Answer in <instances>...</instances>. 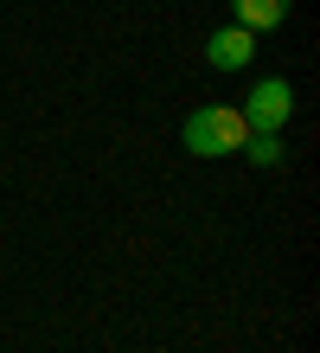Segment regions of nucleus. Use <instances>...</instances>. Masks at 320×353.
<instances>
[{"instance_id":"1","label":"nucleus","mask_w":320,"mask_h":353,"mask_svg":"<svg viewBox=\"0 0 320 353\" xmlns=\"http://www.w3.org/2000/svg\"><path fill=\"white\" fill-rule=\"evenodd\" d=\"M186 154H199V161H224V154H237L244 148V135H250V122L231 110V103H199V110L186 116Z\"/></svg>"},{"instance_id":"2","label":"nucleus","mask_w":320,"mask_h":353,"mask_svg":"<svg viewBox=\"0 0 320 353\" xmlns=\"http://www.w3.org/2000/svg\"><path fill=\"white\" fill-rule=\"evenodd\" d=\"M237 116L250 122L256 135H282V122L295 116V90L282 84V77H263V84L244 97V110H237Z\"/></svg>"},{"instance_id":"3","label":"nucleus","mask_w":320,"mask_h":353,"mask_svg":"<svg viewBox=\"0 0 320 353\" xmlns=\"http://www.w3.org/2000/svg\"><path fill=\"white\" fill-rule=\"evenodd\" d=\"M205 58H211L218 71H244L250 58H256V32H250V26H218V32L205 39Z\"/></svg>"},{"instance_id":"4","label":"nucleus","mask_w":320,"mask_h":353,"mask_svg":"<svg viewBox=\"0 0 320 353\" xmlns=\"http://www.w3.org/2000/svg\"><path fill=\"white\" fill-rule=\"evenodd\" d=\"M231 13H237V26H250V32H269V26L288 19V0H231Z\"/></svg>"},{"instance_id":"5","label":"nucleus","mask_w":320,"mask_h":353,"mask_svg":"<svg viewBox=\"0 0 320 353\" xmlns=\"http://www.w3.org/2000/svg\"><path fill=\"white\" fill-rule=\"evenodd\" d=\"M237 154H250V161H256V168H275V161H282V135H256V129H250Z\"/></svg>"}]
</instances>
